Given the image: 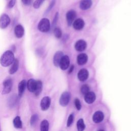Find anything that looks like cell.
I'll use <instances>...</instances> for the list:
<instances>
[{
  "mask_svg": "<svg viewBox=\"0 0 131 131\" xmlns=\"http://www.w3.org/2000/svg\"><path fill=\"white\" fill-rule=\"evenodd\" d=\"M14 34L17 38H20L22 37L24 34V29L20 25L16 26L14 28Z\"/></svg>",
  "mask_w": 131,
  "mask_h": 131,
  "instance_id": "obj_12",
  "label": "cell"
},
{
  "mask_svg": "<svg viewBox=\"0 0 131 131\" xmlns=\"http://www.w3.org/2000/svg\"><path fill=\"white\" fill-rule=\"evenodd\" d=\"M38 120V116L37 114H34L32 116L31 119H30V124L31 126H34L36 122Z\"/></svg>",
  "mask_w": 131,
  "mask_h": 131,
  "instance_id": "obj_27",
  "label": "cell"
},
{
  "mask_svg": "<svg viewBox=\"0 0 131 131\" xmlns=\"http://www.w3.org/2000/svg\"><path fill=\"white\" fill-rule=\"evenodd\" d=\"M74 67L73 65H72V66L70 67V70H69V73H72V72H73V69H74Z\"/></svg>",
  "mask_w": 131,
  "mask_h": 131,
  "instance_id": "obj_36",
  "label": "cell"
},
{
  "mask_svg": "<svg viewBox=\"0 0 131 131\" xmlns=\"http://www.w3.org/2000/svg\"><path fill=\"white\" fill-rule=\"evenodd\" d=\"M40 131H48L49 123L47 120L42 121L40 124Z\"/></svg>",
  "mask_w": 131,
  "mask_h": 131,
  "instance_id": "obj_24",
  "label": "cell"
},
{
  "mask_svg": "<svg viewBox=\"0 0 131 131\" xmlns=\"http://www.w3.org/2000/svg\"><path fill=\"white\" fill-rule=\"evenodd\" d=\"M10 23V18L9 16L4 14L0 17V28L2 29L6 28Z\"/></svg>",
  "mask_w": 131,
  "mask_h": 131,
  "instance_id": "obj_5",
  "label": "cell"
},
{
  "mask_svg": "<svg viewBox=\"0 0 131 131\" xmlns=\"http://www.w3.org/2000/svg\"><path fill=\"white\" fill-rule=\"evenodd\" d=\"M13 125L16 128H21L22 127V122L19 116H16L13 121Z\"/></svg>",
  "mask_w": 131,
  "mask_h": 131,
  "instance_id": "obj_23",
  "label": "cell"
},
{
  "mask_svg": "<svg viewBox=\"0 0 131 131\" xmlns=\"http://www.w3.org/2000/svg\"><path fill=\"white\" fill-rule=\"evenodd\" d=\"M104 118V115L101 111H97L94 114L93 116V120L94 122L96 123L101 122Z\"/></svg>",
  "mask_w": 131,
  "mask_h": 131,
  "instance_id": "obj_13",
  "label": "cell"
},
{
  "mask_svg": "<svg viewBox=\"0 0 131 131\" xmlns=\"http://www.w3.org/2000/svg\"><path fill=\"white\" fill-rule=\"evenodd\" d=\"M96 98L95 94L94 92H89L87 94L85 95L84 97V100L85 102L88 103H93Z\"/></svg>",
  "mask_w": 131,
  "mask_h": 131,
  "instance_id": "obj_14",
  "label": "cell"
},
{
  "mask_svg": "<svg viewBox=\"0 0 131 131\" xmlns=\"http://www.w3.org/2000/svg\"><path fill=\"white\" fill-rule=\"evenodd\" d=\"M42 84L41 81L40 80L36 81V86L34 92L35 96H38L40 94L42 90Z\"/></svg>",
  "mask_w": 131,
  "mask_h": 131,
  "instance_id": "obj_22",
  "label": "cell"
},
{
  "mask_svg": "<svg viewBox=\"0 0 131 131\" xmlns=\"http://www.w3.org/2000/svg\"><path fill=\"white\" fill-rule=\"evenodd\" d=\"M70 99V94L68 92L63 93L59 99V103L63 106L67 105L69 102Z\"/></svg>",
  "mask_w": 131,
  "mask_h": 131,
  "instance_id": "obj_4",
  "label": "cell"
},
{
  "mask_svg": "<svg viewBox=\"0 0 131 131\" xmlns=\"http://www.w3.org/2000/svg\"><path fill=\"white\" fill-rule=\"evenodd\" d=\"M75 105L76 108L78 110H80L81 107V103H80V102L79 100L78 99H77V98H76L75 100Z\"/></svg>",
  "mask_w": 131,
  "mask_h": 131,
  "instance_id": "obj_31",
  "label": "cell"
},
{
  "mask_svg": "<svg viewBox=\"0 0 131 131\" xmlns=\"http://www.w3.org/2000/svg\"><path fill=\"white\" fill-rule=\"evenodd\" d=\"M36 81L33 79H30L28 80L27 85L28 90L31 92H34L35 86H36Z\"/></svg>",
  "mask_w": 131,
  "mask_h": 131,
  "instance_id": "obj_20",
  "label": "cell"
},
{
  "mask_svg": "<svg viewBox=\"0 0 131 131\" xmlns=\"http://www.w3.org/2000/svg\"><path fill=\"white\" fill-rule=\"evenodd\" d=\"M19 66V62L18 60L16 59L14 60L13 62L12 63V65L11 67V68L9 69V72L10 74H14L18 70Z\"/></svg>",
  "mask_w": 131,
  "mask_h": 131,
  "instance_id": "obj_21",
  "label": "cell"
},
{
  "mask_svg": "<svg viewBox=\"0 0 131 131\" xmlns=\"http://www.w3.org/2000/svg\"><path fill=\"white\" fill-rule=\"evenodd\" d=\"M77 127L78 131H83L85 128V124L82 119H80L77 122Z\"/></svg>",
  "mask_w": 131,
  "mask_h": 131,
  "instance_id": "obj_25",
  "label": "cell"
},
{
  "mask_svg": "<svg viewBox=\"0 0 131 131\" xmlns=\"http://www.w3.org/2000/svg\"><path fill=\"white\" fill-rule=\"evenodd\" d=\"M89 90H90V88L89 87V86L86 84H84L83 85L80 89L81 92L82 94L83 95H85L86 94H87L88 92H89Z\"/></svg>",
  "mask_w": 131,
  "mask_h": 131,
  "instance_id": "obj_28",
  "label": "cell"
},
{
  "mask_svg": "<svg viewBox=\"0 0 131 131\" xmlns=\"http://www.w3.org/2000/svg\"><path fill=\"white\" fill-rule=\"evenodd\" d=\"M89 76V72L87 70L82 69L80 70L78 73V78L81 81H84L87 79Z\"/></svg>",
  "mask_w": 131,
  "mask_h": 131,
  "instance_id": "obj_11",
  "label": "cell"
},
{
  "mask_svg": "<svg viewBox=\"0 0 131 131\" xmlns=\"http://www.w3.org/2000/svg\"><path fill=\"white\" fill-rule=\"evenodd\" d=\"M86 47V43L83 40H79L77 41L75 45V48L77 51H84Z\"/></svg>",
  "mask_w": 131,
  "mask_h": 131,
  "instance_id": "obj_9",
  "label": "cell"
},
{
  "mask_svg": "<svg viewBox=\"0 0 131 131\" xmlns=\"http://www.w3.org/2000/svg\"><path fill=\"white\" fill-rule=\"evenodd\" d=\"M63 56V54L61 51H57L55 53L53 57V63L55 66L59 67L60 60Z\"/></svg>",
  "mask_w": 131,
  "mask_h": 131,
  "instance_id": "obj_10",
  "label": "cell"
},
{
  "mask_svg": "<svg viewBox=\"0 0 131 131\" xmlns=\"http://www.w3.org/2000/svg\"><path fill=\"white\" fill-rule=\"evenodd\" d=\"M45 0H36L33 4V7L35 9H38L40 7Z\"/></svg>",
  "mask_w": 131,
  "mask_h": 131,
  "instance_id": "obj_29",
  "label": "cell"
},
{
  "mask_svg": "<svg viewBox=\"0 0 131 131\" xmlns=\"http://www.w3.org/2000/svg\"><path fill=\"white\" fill-rule=\"evenodd\" d=\"M73 120H74V116L73 114H71L68 118V121H67V126L69 127L73 123Z\"/></svg>",
  "mask_w": 131,
  "mask_h": 131,
  "instance_id": "obj_30",
  "label": "cell"
},
{
  "mask_svg": "<svg viewBox=\"0 0 131 131\" xmlns=\"http://www.w3.org/2000/svg\"><path fill=\"white\" fill-rule=\"evenodd\" d=\"M92 4L91 0H81L80 3V8L83 10L89 9Z\"/></svg>",
  "mask_w": 131,
  "mask_h": 131,
  "instance_id": "obj_17",
  "label": "cell"
},
{
  "mask_svg": "<svg viewBox=\"0 0 131 131\" xmlns=\"http://www.w3.org/2000/svg\"><path fill=\"white\" fill-rule=\"evenodd\" d=\"M73 26L75 29L77 30H81L84 26V22L81 18H78L74 21Z\"/></svg>",
  "mask_w": 131,
  "mask_h": 131,
  "instance_id": "obj_15",
  "label": "cell"
},
{
  "mask_svg": "<svg viewBox=\"0 0 131 131\" xmlns=\"http://www.w3.org/2000/svg\"><path fill=\"white\" fill-rule=\"evenodd\" d=\"M23 3L26 5H29L31 3V0H21Z\"/></svg>",
  "mask_w": 131,
  "mask_h": 131,
  "instance_id": "obj_35",
  "label": "cell"
},
{
  "mask_svg": "<svg viewBox=\"0 0 131 131\" xmlns=\"http://www.w3.org/2000/svg\"><path fill=\"white\" fill-rule=\"evenodd\" d=\"M53 33H54V36L57 38H59L61 37L62 35V32L60 30V28H55L54 30H53Z\"/></svg>",
  "mask_w": 131,
  "mask_h": 131,
  "instance_id": "obj_26",
  "label": "cell"
},
{
  "mask_svg": "<svg viewBox=\"0 0 131 131\" xmlns=\"http://www.w3.org/2000/svg\"><path fill=\"white\" fill-rule=\"evenodd\" d=\"M88 56L85 53H81L78 55L77 58V63L79 65H83L86 63L88 61Z\"/></svg>",
  "mask_w": 131,
  "mask_h": 131,
  "instance_id": "obj_16",
  "label": "cell"
},
{
  "mask_svg": "<svg viewBox=\"0 0 131 131\" xmlns=\"http://www.w3.org/2000/svg\"><path fill=\"white\" fill-rule=\"evenodd\" d=\"M12 81L11 78H8L3 82V89L2 91L3 94H7L9 93L12 89Z\"/></svg>",
  "mask_w": 131,
  "mask_h": 131,
  "instance_id": "obj_3",
  "label": "cell"
},
{
  "mask_svg": "<svg viewBox=\"0 0 131 131\" xmlns=\"http://www.w3.org/2000/svg\"><path fill=\"white\" fill-rule=\"evenodd\" d=\"M26 86V81L25 80H21L18 84V96L21 97L24 92L25 88Z\"/></svg>",
  "mask_w": 131,
  "mask_h": 131,
  "instance_id": "obj_19",
  "label": "cell"
},
{
  "mask_svg": "<svg viewBox=\"0 0 131 131\" xmlns=\"http://www.w3.org/2000/svg\"><path fill=\"white\" fill-rule=\"evenodd\" d=\"M51 103V99L49 97L46 96L43 97L40 102V107L42 111H46L50 107Z\"/></svg>",
  "mask_w": 131,
  "mask_h": 131,
  "instance_id": "obj_8",
  "label": "cell"
},
{
  "mask_svg": "<svg viewBox=\"0 0 131 131\" xmlns=\"http://www.w3.org/2000/svg\"><path fill=\"white\" fill-rule=\"evenodd\" d=\"M14 56L13 52L8 50L5 52L0 59V63L3 67H8L14 61Z\"/></svg>",
  "mask_w": 131,
  "mask_h": 131,
  "instance_id": "obj_1",
  "label": "cell"
},
{
  "mask_svg": "<svg viewBox=\"0 0 131 131\" xmlns=\"http://www.w3.org/2000/svg\"><path fill=\"white\" fill-rule=\"evenodd\" d=\"M18 101V97L14 94L11 96L8 99V105L10 107H13L15 106Z\"/></svg>",
  "mask_w": 131,
  "mask_h": 131,
  "instance_id": "obj_18",
  "label": "cell"
},
{
  "mask_svg": "<svg viewBox=\"0 0 131 131\" xmlns=\"http://www.w3.org/2000/svg\"><path fill=\"white\" fill-rule=\"evenodd\" d=\"M55 2H56V0H52L51 1V3H50V4L49 7L48 8V9L46 11L47 12H48L49 11H50L52 9V8L53 7V6H54V5L55 4Z\"/></svg>",
  "mask_w": 131,
  "mask_h": 131,
  "instance_id": "obj_32",
  "label": "cell"
},
{
  "mask_svg": "<svg viewBox=\"0 0 131 131\" xmlns=\"http://www.w3.org/2000/svg\"><path fill=\"white\" fill-rule=\"evenodd\" d=\"M15 2H16V1L15 0H11L9 2V4L8 5V7L9 8H12L15 4Z\"/></svg>",
  "mask_w": 131,
  "mask_h": 131,
  "instance_id": "obj_34",
  "label": "cell"
},
{
  "mask_svg": "<svg viewBox=\"0 0 131 131\" xmlns=\"http://www.w3.org/2000/svg\"><path fill=\"white\" fill-rule=\"evenodd\" d=\"M38 29L42 32H48L50 29V23L49 20L46 18L41 19L38 25Z\"/></svg>",
  "mask_w": 131,
  "mask_h": 131,
  "instance_id": "obj_2",
  "label": "cell"
},
{
  "mask_svg": "<svg viewBox=\"0 0 131 131\" xmlns=\"http://www.w3.org/2000/svg\"><path fill=\"white\" fill-rule=\"evenodd\" d=\"M70 64V59L67 55H63L61 58L60 63L59 67L62 70H66L68 69Z\"/></svg>",
  "mask_w": 131,
  "mask_h": 131,
  "instance_id": "obj_6",
  "label": "cell"
},
{
  "mask_svg": "<svg viewBox=\"0 0 131 131\" xmlns=\"http://www.w3.org/2000/svg\"><path fill=\"white\" fill-rule=\"evenodd\" d=\"M76 17V13L73 10H71L67 13L66 18H67V24L68 26H70L72 25V24L73 23V21L74 20Z\"/></svg>",
  "mask_w": 131,
  "mask_h": 131,
  "instance_id": "obj_7",
  "label": "cell"
},
{
  "mask_svg": "<svg viewBox=\"0 0 131 131\" xmlns=\"http://www.w3.org/2000/svg\"><path fill=\"white\" fill-rule=\"evenodd\" d=\"M58 18V13L56 12L54 18L53 19V23H52V26L53 27L55 26V25H56V23L57 21Z\"/></svg>",
  "mask_w": 131,
  "mask_h": 131,
  "instance_id": "obj_33",
  "label": "cell"
},
{
  "mask_svg": "<svg viewBox=\"0 0 131 131\" xmlns=\"http://www.w3.org/2000/svg\"><path fill=\"white\" fill-rule=\"evenodd\" d=\"M98 131H104V130H99Z\"/></svg>",
  "mask_w": 131,
  "mask_h": 131,
  "instance_id": "obj_37",
  "label": "cell"
}]
</instances>
